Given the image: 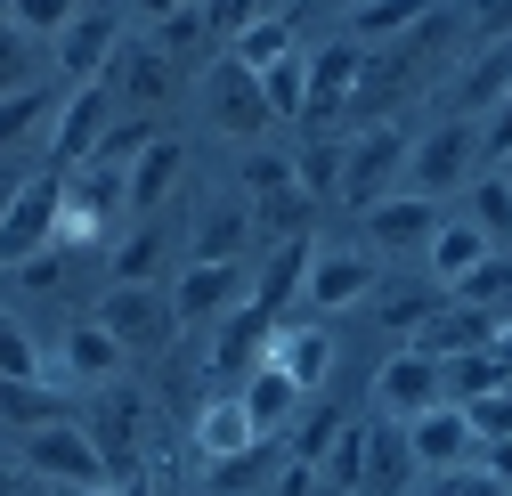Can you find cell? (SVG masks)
Instances as JSON below:
<instances>
[{
    "label": "cell",
    "mask_w": 512,
    "mask_h": 496,
    "mask_svg": "<svg viewBox=\"0 0 512 496\" xmlns=\"http://www.w3.org/2000/svg\"><path fill=\"white\" fill-rule=\"evenodd\" d=\"M439 301H447L439 285H407V293L391 285V293H382V326H407V334H415V326L431 318V309H439Z\"/></svg>",
    "instance_id": "46"
},
{
    "label": "cell",
    "mask_w": 512,
    "mask_h": 496,
    "mask_svg": "<svg viewBox=\"0 0 512 496\" xmlns=\"http://www.w3.org/2000/svg\"><path fill=\"white\" fill-rule=\"evenodd\" d=\"M106 98H131V106H163L171 98V82H179V66L163 49H147V41H122L114 57H106Z\"/></svg>",
    "instance_id": "13"
},
{
    "label": "cell",
    "mask_w": 512,
    "mask_h": 496,
    "mask_svg": "<svg viewBox=\"0 0 512 496\" xmlns=\"http://www.w3.org/2000/svg\"><path fill=\"white\" fill-rule=\"evenodd\" d=\"M317 309H350L374 293V253H317L309 261V285H301Z\"/></svg>",
    "instance_id": "24"
},
{
    "label": "cell",
    "mask_w": 512,
    "mask_h": 496,
    "mask_svg": "<svg viewBox=\"0 0 512 496\" xmlns=\"http://www.w3.org/2000/svg\"><path fill=\"white\" fill-rule=\"evenodd\" d=\"M480 155H488V163H504V155H512V98L488 114V131H480Z\"/></svg>",
    "instance_id": "54"
},
{
    "label": "cell",
    "mask_w": 512,
    "mask_h": 496,
    "mask_svg": "<svg viewBox=\"0 0 512 496\" xmlns=\"http://www.w3.org/2000/svg\"><path fill=\"white\" fill-rule=\"evenodd\" d=\"M74 17H82V0H17V9H9L17 33H66Z\"/></svg>",
    "instance_id": "48"
},
{
    "label": "cell",
    "mask_w": 512,
    "mask_h": 496,
    "mask_svg": "<svg viewBox=\"0 0 512 496\" xmlns=\"http://www.w3.org/2000/svg\"><path fill=\"white\" fill-rule=\"evenodd\" d=\"M464 33L488 49V41H504L512 33V0H472V9H464Z\"/></svg>",
    "instance_id": "51"
},
{
    "label": "cell",
    "mask_w": 512,
    "mask_h": 496,
    "mask_svg": "<svg viewBox=\"0 0 512 496\" xmlns=\"http://www.w3.org/2000/svg\"><path fill=\"white\" fill-rule=\"evenodd\" d=\"M90 496H131V488H122V480H106V488H90Z\"/></svg>",
    "instance_id": "59"
},
{
    "label": "cell",
    "mask_w": 512,
    "mask_h": 496,
    "mask_svg": "<svg viewBox=\"0 0 512 496\" xmlns=\"http://www.w3.org/2000/svg\"><path fill=\"white\" fill-rule=\"evenodd\" d=\"M415 448H407V431L399 423H366V472H358V496H399L415 480Z\"/></svg>",
    "instance_id": "20"
},
{
    "label": "cell",
    "mask_w": 512,
    "mask_h": 496,
    "mask_svg": "<svg viewBox=\"0 0 512 496\" xmlns=\"http://www.w3.org/2000/svg\"><path fill=\"white\" fill-rule=\"evenodd\" d=\"M439 496H512V488H504V480H488V472H472V464H456V472L439 480Z\"/></svg>",
    "instance_id": "52"
},
{
    "label": "cell",
    "mask_w": 512,
    "mask_h": 496,
    "mask_svg": "<svg viewBox=\"0 0 512 496\" xmlns=\"http://www.w3.org/2000/svg\"><path fill=\"white\" fill-rule=\"evenodd\" d=\"M472 228L496 244V236H512V179L504 171H488L480 188H472Z\"/></svg>",
    "instance_id": "42"
},
{
    "label": "cell",
    "mask_w": 512,
    "mask_h": 496,
    "mask_svg": "<svg viewBox=\"0 0 512 496\" xmlns=\"http://www.w3.org/2000/svg\"><path fill=\"white\" fill-rule=\"evenodd\" d=\"M472 155H480V131H472L464 114H447L439 131H431V139H423V147L407 155V179H415L407 196H431V204H439L447 188H464V171H472Z\"/></svg>",
    "instance_id": "9"
},
{
    "label": "cell",
    "mask_w": 512,
    "mask_h": 496,
    "mask_svg": "<svg viewBox=\"0 0 512 496\" xmlns=\"http://www.w3.org/2000/svg\"><path fill=\"white\" fill-rule=\"evenodd\" d=\"M261 98H269V114L277 122H301L309 114V57L293 49V57H277V66L261 74Z\"/></svg>",
    "instance_id": "36"
},
{
    "label": "cell",
    "mask_w": 512,
    "mask_h": 496,
    "mask_svg": "<svg viewBox=\"0 0 512 496\" xmlns=\"http://www.w3.org/2000/svg\"><path fill=\"white\" fill-rule=\"evenodd\" d=\"M204 41H212L204 0H196V9H179V17H163V57H171V66H179V57H204Z\"/></svg>",
    "instance_id": "47"
},
{
    "label": "cell",
    "mask_w": 512,
    "mask_h": 496,
    "mask_svg": "<svg viewBox=\"0 0 512 496\" xmlns=\"http://www.w3.org/2000/svg\"><path fill=\"white\" fill-rule=\"evenodd\" d=\"M374 399H382V415H399V423H415V415L447 407V391H439V358H423V350H399V358L374 375Z\"/></svg>",
    "instance_id": "12"
},
{
    "label": "cell",
    "mask_w": 512,
    "mask_h": 496,
    "mask_svg": "<svg viewBox=\"0 0 512 496\" xmlns=\"http://www.w3.org/2000/svg\"><path fill=\"white\" fill-rule=\"evenodd\" d=\"M41 375V350H33V334L0 309V383H33Z\"/></svg>",
    "instance_id": "44"
},
{
    "label": "cell",
    "mask_w": 512,
    "mask_h": 496,
    "mask_svg": "<svg viewBox=\"0 0 512 496\" xmlns=\"http://www.w3.org/2000/svg\"><path fill=\"white\" fill-rule=\"evenodd\" d=\"M252 301V277L244 261H187L179 285H171V309H179V326H220L228 309Z\"/></svg>",
    "instance_id": "8"
},
{
    "label": "cell",
    "mask_w": 512,
    "mask_h": 496,
    "mask_svg": "<svg viewBox=\"0 0 512 496\" xmlns=\"http://www.w3.org/2000/svg\"><path fill=\"white\" fill-rule=\"evenodd\" d=\"M244 236H252V212H244V204H212V212L196 220V261H236Z\"/></svg>",
    "instance_id": "35"
},
{
    "label": "cell",
    "mask_w": 512,
    "mask_h": 496,
    "mask_svg": "<svg viewBox=\"0 0 512 496\" xmlns=\"http://www.w3.org/2000/svg\"><path fill=\"white\" fill-rule=\"evenodd\" d=\"M57 261H66V253H57V244H49V253H33V261H25L17 277H25L33 293H49V285H57Z\"/></svg>",
    "instance_id": "55"
},
{
    "label": "cell",
    "mask_w": 512,
    "mask_h": 496,
    "mask_svg": "<svg viewBox=\"0 0 512 496\" xmlns=\"http://www.w3.org/2000/svg\"><path fill=\"white\" fill-rule=\"evenodd\" d=\"M236 399H244V415H252V423H261V440H277V431L301 415V399H309V391L285 375V366H269V358H261V366L244 375V391H236Z\"/></svg>",
    "instance_id": "22"
},
{
    "label": "cell",
    "mask_w": 512,
    "mask_h": 496,
    "mask_svg": "<svg viewBox=\"0 0 512 496\" xmlns=\"http://www.w3.org/2000/svg\"><path fill=\"white\" fill-rule=\"evenodd\" d=\"M447 301H464V309H488V318L504 326V318H512V261H496V253H488V261H480V269H472L456 293H447Z\"/></svg>",
    "instance_id": "37"
},
{
    "label": "cell",
    "mask_w": 512,
    "mask_h": 496,
    "mask_svg": "<svg viewBox=\"0 0 512 496\" xmlns=\"http://www.w3.org/2000/svg\"><path fill=\"white\" fill-rule=\"evenodd\" d=\"M106 122H114L106 82H82L66 106H57V131H49V171H74V163H90V155H98V139H106Z\"/></svg>",
    "instance_id": "11"
},
{
    "label": "cell",
    "mask_w": 512,
    "mask_h": 496,
    "mask_svg": "<svg viewBox=\"0 0 512 496\" xmlns=\"http://www.w3.org/2000/svg\"><path fill=\"white\" fill-rule=\"evenodd\" d=\"M155 131L147 122H106V139H98V155L90 163H139V147H147Z\"/></svg>",
    "instance_id": "50"
},
{
    "label": "cell",
    "mask_w": 512,
    "mask_h": 496,
    "mask_svg": "<svg viewBox=\"0 0 512 496\" xmlns=\"http://www.w3.org/2000/svg\"><path fill=\"white\" fill-rule=\"evenodd\" d=\"M431 9H447V0H358V9H350V41L358 49H382V41L415 33Z\"/></svg>",
    "instance_id": "30"
},
{
    "label": "cell",
    "mask_w": 512,
    "mask_h": 496,
    "mask_svg": "<svg viewBox=\"0 0 512 496\" xmlns=\"http://www.w3.org/2000/svg\"><path fill=\"white\" fill-rule=\"evenodd\" d=\"M179 171H187V147L179 139H147L139 163H131V220H147L171 188H179Z\"/></svg>",
    "instance_id": "29"
},
{
    "label": "cell",
    "mask_w": 512,
    "mask_h": 496,
    "mask_svg": "<svg viewBox=\"0 0 512 496\" xmlns=\"http://www.w3.org/2000/svg\"><path fill=\"white\" fill-rule=\"evenodd\" d=\"M277 9H285V0H277Z\"/></svg>",
    "instance_id": "63"
},
{
    "label": "cell",
    "mask_w": 512,
    "mask_h": 496,
    "mask_svg": "<svg viewBox=\"0 0 512 496\" xmlns=\"http://www.w3.org/2000/svg\"><path fill=\"white\" fill-rule=\"evenodd\" d=\"M293 188H301V179H293V155H277V147H269V155H244V196H252V204L293 196Z\"/></svg>",
    "instance_id": "43"
},
{
    "label": "cell",
    "mask_w": 512,
    "mask_h": 496,
    "mask_svg": "<svg viewBox=\"0 0 512 496\" xmlns=\"http://www.w3.org/2000/svg\"><path fill=\"white\" fill-rule=\"evenodd\" d=\"M496 350H504V366H512V318H504V326H496Z\"/></svg>",
    "instance_id": "58"
},
{
    "label": "cell",
    "mask_w": 512,
    "mask_h": 496,
    "mask_svg": "<svg viewBox=\"0 0 512 496\" xmlns=\"http://www.w3.org/2000/svg\"><path fill=\"white\" fill-rule=\"evenodd\" d=\"M163 253H171V236H163L155 220H139L131 236L114 244V285H155V277H163Z\"/></svg>",
    "instance_id": "33"
},
{
    "label": "cell",
    "mask_w": 512,
    "mask_h": 496,
    "mask_svg": "<svg viewBox=\"0 0 512 496\" xmlns=\"http://www.w3.org/2000/svg\"><path fill=\"white\" fill-rule=\"evenodd\" d=\"M66 375H74V383H114V375H122V342H114L98 318L66 326Z\"/></svg>",
    "instance_id": "32"
},
{
    "label": "cell",
    "mask_w": 512,
    "mask_h": 496,
    "mask_svg": "<svg viewBox=\"0 0 512 496\" xmlns=\"http://www.w3.org/2000/svg\"><path fill=\"white\" fill-rule=\"evenodd\" d=\"M122 49V17L114 9H82L66 33H57V66H66V82L82 90V82H98L106 74V57Z\"/></svg>",
    "instance_id": "15"
},
{
    "label": "cell",
    "mask_w": 512,
    "mask_h": 496,
    "mask_svg": "<svg viewBox=\"0 0 512 496\" xmlns=\"http://www.w3.org/2000/svg\"><path fill=\"white\" fill-rule=\"evenodd\" d=\"M358 66H366L358 41H326V49H317L309 57V114L301 122H334L350 106V90H358Z\"/></svg>",
    "instance_id": "17"
},
{
    "label": "cell",
    "mask_w": 512,
    "mask_h": 496,
    "mask_svg": "<svg viewBox=\"0 0 512 496\" xmlns=\"http://www.w3.org/2000/svg\"><path fill=\"white\" fill-rule=\"evenodd\" d=\"M261 358H269V366H285L301 391H317V383L334 375V334H326V326H277Z\"/></svg>",
    "instance_id": "21"
},
{
    "label": "cell",
    "mask_w": 512,
    "mask_h": 496,
    "mask_svg": "<svg viewBox=\"0 0 512 496\" xmlns=\"http://www.w3.org/2000/svg\"><path fill=\"white\" fill-rule=\"evenodd\" d=\"M293 179H301V196H309V204H326V196L342 188V147H326V139H309V147L293 155Z\"/></svg>",
    "instance_id": "41"
},
{
    "label": "cell",
    "mask_w": 512,
    "mask_h": 496,
    "mask_svg": "<svg viewBox=\"0 0 512 496\" xmlns=\"http://www.w3.org/2000/svg\"><path fill=\"white\" fill-rule=\"evenodd\" d=\"M17 496H41V488H17ZM49 496H57V488H49Z\"/></svg>",
    "instance_id": "62"
},
{
    "label": "cell",
    "mask_w": 512,
    "mask_h": 496,
    "mask_svg": "<svg viewBox=\"0 0 512 496\" xmlns=\"http://www.w3.org/2000/svg\"><path fill=\"white\" fill-rule=\"evenodd\" d=\"M17 90H33V33L0 25V98H17Z\"/></svg>",
    "instance_id": "45"
},
{
    "label": "cell",
    "mask_w": 512,
    "mask_h": 496,
    "mask_svg": "<svg viewBox=\"0 0 512 496\" xmlns=\"http://www.w3.org/2000/svg\"><path fill=\"white\" fill-rule=\"evenodd\" d=\"M25 472H33L41 488H57V496H90V488H106V456H98V440H90L82 423L25 431Z\"/></svg>",
    "instance_id": "5"
},
{
    "label": "cell",
    "mask_w": 512,
    "mask_h": 496,
    "mask_svg": "<svg viewBox=\"0 0 512 496\" xmlns=\"http://www.w3.org/2000/svg\"><path fill=\"white\" fill-rule=\"evenodd\" d=\"M98 326L122 342V358H163L179 342V309H171L163 285H114L98 301Z\"/></svg>",
    "instance_id": "4"
},
{
    "label": "cell",
    "mask_w": 512,
    "mask_h": 496,
    "mask_svg": "<svg viewBox=\"0 0 512 496\" xmlns=\"http://www.w3.org/2000/svg\"><path fill=\"white\" fill-rule=\"evenodd\" d=\"M407 448H415V464L423 472H456V464H472V423H464V407H431V415H415L407 423Z\"/></svg>",
    "instance_id": "18"
},
{
    "label": "cell",
    "mask_w": 512,
    "mask_h": 496,
    "mask_svg": "<svg viewBox=\"0 0 512 496\" xmlns=\"http://www.w3.org/2000/svg\"><path fill=\"white\" fill-rule=\"evenodd\" d=\"M480 472L512 488V440H480Z\"/></svg>",
    "instance_id": "56"
},
{
    "label": "cell",
    "mask_w": 512,
    "mask_h": 496,
    "mask_svg": "<svg viewBox=\"0 0 512 496\" xmlns=\"http://www.w3.org/2000/svg\"><path fill=\"white\" fill-rule=\"evenodd\" d=\"M504 98H512V33H504V41H488L472 66L456 74V114H464V122H480V114H496Z\"/></svg>",
    "instance_id": "19"
},
{
    "label": "cell",
    "mask_w": 512,
    "mask_h": 496,
    "mask_svg": "<svg viewBox=\"0 0 512 496\" xmlns=\"http://www.w3.org/2000/svg\"><path fill=\"white\" fill-rule=\"evenodd\" d=\"M309 261H317V244L309 236H285L277 253H269V269H261V285H252V309H269V318H277V309L309 285Z\"/></svg>",
    "instance_id": "31"
},
{
    "label": "cell",
    "mask_w": 512,
    "mask_h": 496,
    "mask_svg": "<svg viewBox=\"0 0 512 496\" xmlns=\"http://www.w3.org/2000/svg\"><path fill=\"white\" fill-rule=\"evenodd\" d=\"M0 496H17V480H9V472H0Z\"/></svg>",
    "instance_id": "60"
},
{
    "label": "cell",
    "mask_w": 512,
    "mask_h": 496,
    "mask_svg": "<svg viewBox=\"0 0 512 496\" xmlns=\"http://www.w3.org/2000/svg\"><path fill=\"white\" fill-rule=\"evenodd\" d=\"M464 423H472V440H512V391L472 399V407H464Z\"/></svg>",
    "instance_id": "49"
},
{
    "label": "cell",
    "mask_w": 512,
    "mask_h": 496,
    "mask_svg": "<svg viewBox=\"0 0 512 496\" xmlns=\"http://www.w3.org/2000/svg\"><path fill=\"white\" fill-rule=\"evenodd\" d=\"M252 17H261V0H204V25H220V33H244Z\"/></svg>",
    "instance_id": "53"
},
{
    "label": "cell",
    "mask_w": 512,
    "mask_h": 496,
    "mask_svg": "<svg viewBox=\"0 0 512 496\" xmlns=\"http://www.w3.org/2000/svg\"><path fill=\"white\" fill-rule=\"evenodd\" d=\"M407 155H415V139L391 131V122H374V131H358V147H342V188H334V196L358 204V212H374L382 196H399Z\"/></svg>",
    "instance_id": "6"
},
{
    "label": "cell",
    "mask_w": 512,
    "mask_h": 496,
    "mask_svg": "<svg viewBox=\"0 0 512 496\" xmlns=\"http://www.w3.org/2000/svg\"><path fill=\"white\" fill-rule=\"evenodd\" d=\"M57 220H66V171H33L9 188V204H0V269H25L33 253H49L57 244Z\"/></svg>",
    "instance_id": "2"
},
{
    "label": "cell",
    "mask_w": 512,
    "mask_h": 496,
    "mask_svg": "<svg viewBox=\"0 0 512 496\" xmlns=\"http://www.w3.org/2000/svg\"><path fill=\"white\" fill-rule=\"evenodd\" d=\"M179 9H196V0H139V17H155V25H163V17H179Z\"/></svg>",
    "instance_id": "57"
},
{
    "label": "cell",
    "mask_w": 512,
    "mask_h": 496,
    "mask_svg": "<svg viewBox=\"0 0 512 496\" xmlns=\"http://www.w3.org/2000/svg\"><path fill=\"white\" fill-rule=\"evenodd\" d=\"M204 114L220 122L228 139H261L269 122H277V114H269V98H261V74H244L236 57H220V66L204 74Z\"/></svg>",
    "instance_id": "10"
},
{
    "label": "cell",
    "mask_w": 512,
    "mask_h": 496,
    "mask_svg": "<svg viewBox=\"0 0 512 496\" xmlns=\"http://www.w3.org/2000/svg\"><path fill=\"white\" fill-rule=\"evenodd\" d=\"M439 391H447V407H472V399H488V391H512V366H504L496 342H488V350H464V358L439 366Z\"/></svg>",
    "instance_id": "28"
},
{
    "label": "cell",
    "mask_w": 512,
    "mask_h": 496,
    "mask_svg": "<svg viewBox=\"0 0 512 496\" xmlns=\"http://www.w3.org/2000/svg\"><path fill=\"white\" fill-rule=\"evenodd\" d=\"M496 342V318H488V309H464V301H439L431 309V318L407 334V350H423V358H464V350H488Z\"/></svg>",
    "instance_id": "14"
},
{
    "label": "cell",
    "mask_w": 512,
    "mask_h": 496,
    "mask_svg": "<svg viewBox=\"0 0 512 496\" xmlns=\"http://www.w3.org/2000/svg\"><path fill=\"white\" fill-rule=\"evenodd\" d=\"M277 480V448L261 440V448H244V456H228V464H212V496H261Z\"/></svg>",
    "instance_id": "38"
},
{
    "label": "cell",
    "mask_w": 512,
    "mask_h": 496,
    "mask_svg": "<svg viewBox=\"0 0 512 496\" xmlns=\"http://www.w3.org/2000/svg\"><path fill=\"white\" fill-rule=\"evenodd\" d=\"M49 114H57V98H49L41 82H33V90H17V98H0V155H9V147H25Z\"/></svg>",
    "instance_id": "40"
},
{
    "label": "cell",
    "mask_w": 512,
    "mask_h": 496,
    "mask_svg": "<svg viewBox=\"0 0 512 496\" xmlns=\"http://www.w3.org/2000/svg\"><path fill=\"white\" fill-rule=\"evenodd\" d=\"M269 334H277V318H269V309H228V318H220V342H212V366H220V375H252V366H261V350H269Z\"/></svg>",
    "instance_id": "25"
},
{
    "label": "cell",
    "mask_w": 512,
    "mask_h": 496,
    "mask_svg": "<svg viewBox=\"0 0 512 496\" xmlns=\"http://www.w3.org/2000/svg\"><path fill=\"white\" fill-rule=\"evenodd\" d=\"M9 9H17V0H0V25H9Z\"/></svg>",
    "instance_id": "61"
},
{
    "label": "cell",
    "mask_w": 512,
    "mask_h": 496,
    "mask_svg": "<svg viewBox=\"0 0 512 496\" xmlns=\"http://www.w3.org/2000/svg\"><path fill=\"white\" fill-rule=\"evenodd\" d=\"M228 57H236L244 74H269L277 57H293V25H285L277 9H261V17H252V25L236 33V49H228Z\"/></svg>",
    "instance_id": "34"
},
{
    "label": "cell",
    "mask_w": 512,
    "mask_h": 496,
    "mask_svg": "<svg viewBox=\"0 0 512 496\" xmlns=\"http://www.w3.org/2000/svg\"><path fill=\"white\" fill-rule=\"evenodd\" d=\"M358 472H366V423H334L326 456H317V480L326 488H358Z\"/></svg>",
    "instance_id": "39"
},
{
    "label": "cell",
    "mask_w": 512,
    "mask_h": 496,
    "mask_svg": "<svg viewBox=\"0 0 512 496\" xmlns=\"http://www.w3.org/2000/svg\"><path fill=\"white\" fill-rule=\"evenodd\" d=\"M423 253H431V285H439V293H456V285L488 261V236H480L472 220H439V236L423 244Z\"/></svg>",
    "instance_id": "26"
},
{
    "label": "cell",
    "mask_w": 512,
    "mask_h": 496,
    "mask_svg": "<svg viewBox=\"0 0 512 496\" xmlns=\"http://www.w3.org/2000/svg\"><path fill=\"white\" fill-rule=\"evenodd\" d=\"M464 49V9L447 0V9H431L415 33H399V41H382L366 66H358V90H350V106L358 114H382V106H399V98H415L423 82H439V66Z\"/></svg>",
    "instance_id": "1"
},
{
    "label": "cell",
    "mask_w": 512,
    "mask_h": 496,
    "mask_svg": "<svg viewBox=\"0 0 512 496\" xmlns=\"http://www.w3.org/2000/svg\"><path fill=\"white\" fill-rule=\"evenodd\" d=\"M244 448H261V423L244 415V399H204L196 407V456L204 464H228Z\"/></svg>",
    "instance_id": "23"
},
{
    "label": "cell",
    "mask_w": 512,
    "mask_h": 496,
    "mask_svg": "<svg viewBox=\"0 0 512 496\" xmlns=\"http://www.w3.org/2000/svg\"><path fill=\"white\" fill-rule=\"evenodd\" d=\"M114 220H131V163H74L66 171V220H57V244H98Z\"/></svg>",
    "instance_id": "3"
},
{
    "label": "cell",
    "mask_w": 512,
    "mask_h": 496,
    "mask_svg": "<svg viewBox=\"0 0 512 496\" xmlns=\"http://www.w3.org/2000/svg\"><path fill=\"white\" fill-rule=\"evenodd\" d=\"M431 236H439V204L431 196H382L366 212V244L374 253H423Z\"/></svg>",
    "instance_id": "16"
},
{
    "label": "cell",
    "mask_w": 512,
    "mask_h": 496,
    "mask_svg": "<svg viewBox=\"0 0 512 496\" xmlns=\"http://www.w3.org/2000/svg\"><path fill=\"white\" fill-rule=\"evenodd\" d=\"M0 415H9L17 431H49V423H82V415H74V391H57L49 375H33V383H0Z\"/></svg>",
    "instance_id": "27"
},
{
    "label": "cell",
    "mask_w": 512,
    "mask_h": 496,
    "mask_svg": "<svg viewBox=\"0 0 512 496\" xmlns=\"http://www.w3.org/2000/svg\"><path fill=\"white\" fill-rule=\"evenodd\" d=\"M82 431H90L98 456H106V480H139V448H147V399L139 391L98 383V407L82 415Z\"/></svg>",
    "instance_id": "7"
}]
</instances>
